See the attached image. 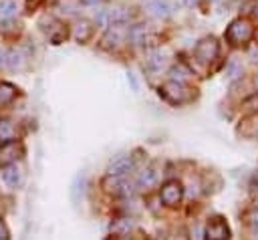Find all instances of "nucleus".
<instances>
[{"mask_svg":"<svg viewBox=\"0 0 258 240\" xmlns=\"http://www.w3.org/2000/svg\"><path fill=\"white\" fill-rule=\"evenodd\" d=\"M252 34H254V32H252V26H250V22L244 20V18L234 20V22L228 26V30H226V38H228V42L234 44V46L246 44V42L252 38Z\"/></svg>","mask_w":258,"mask_h":240,"instance_id":"f03ea898","label":"nucleus"},{"mask_svg":"<svg viewBox=\"0 0 258 240\" xmlns=\"http://www.w3.org/2000/svg\"><path fill=\"white\" fill-rule=\"evenodd\" d=\"M14 10H16V4H14L12 0L0 2V16H2V18H10V16L14 14Z\"/></svg>","mask_w":258,"mask_h":240,"instance_id":"aec40b11","label":"nucleus"},{"mask_svg":"<svg viewBox=\"0 0 258 240\" xmlns=\"http://www.w3.org/2000/svg\"><path fill=\"white\" fill-rule=\"evenodd\" d=\"M133 169V159L129 155H121L109 165V175H125Z\"/></svg>","mask_w":258,"mask_h":240,"instance_id":"0eeeda50","label":"nucleus"},{"mask_svg":"<svg viewBox=\"0 0 258 240\" xmlns=\"http://www.w3.org/2000/svg\"><path fill=\"white\" fill-rule=\"evenodd\" d=\"M81 2H83V4H97L99 0H81Z\"/></svg>","mask_w":258,"mask_h":240,"instance_id":"bb28decb","label":"nucleus"},{"mask_svg":"<svg viewBox=\"0 0 258 240\" xmlns=\"http://www.w3.org/2000/svg\"><path fill=\"white\" fill-rule=\"evenodd\" d=\"M2 177H4L6 186H10V188H18L22 182V173L16 165H6V169L2 171Z\"/></svg>","mask_w":258,"mask_h":240,"instance_id":"9b49d317","label":"nucleus"},{"mask_svg":"<svg viewBox=\"0 0 258 240\" xmlns=\"http://www.w3.org/2000/svg\"><path fill=\"white\" fill-rule=\"evenodd\" d=\"M0 240H8V228L2 220H0Z\"/></svg>","mask_w":258,"mask_h":240,"instance_id":"b1692460","label":"nucleus"},{"mask_svg":"<svg viewBox=\"0 0 258 240\" xmlns=\"http://www.w3.org/2000/svg\"><path fill=\"white\" fill-rule=\"evenodd\" d=\"M254 36H256V42H258V32H256V34H254Z\"/></svg>","mask_w":258,"mask_h":240,"instance_id":"c85d7f7f","label":"nucleus"},{"mask_svg":"<svg viewBox=\"0 0 258 240\" xmlns=\"http://www.w3.org/2000/svg\"><path fill=\"white\" fill-rule=\"evenodd\" d=\"M73 36H75V40H77V42L85 44V42L93 36V26H91V22H89V20H79V22L75 24Z\"/></svg>","mask_w":258,"mask_h":240,"instance_id":"1a4fd4ad","label":"nucleus"},{"mask_svg":"<svg viewBox=\"0 0 258 240\" xmlns=\"http://www.w3.org/2000/svg\"><path fill=\"white\" fill-rule=\"evenodd\" d=\"M159 95H161L167 103H171V105H181V103H187V101L194 99L191 89H187V87H185L183 83H179V81H169V83L161 85V87H159Z\"/></svg>","mask_w":258,"mask_h":240,"instance_id":"f257e3e1","label":"nucleus"},{"mask_svg":"<svg viewBox=\"0 0 258 240\" xmlns=\"http://www.w3.org/2000/svg\"><path fill=\"white\" fill-rule=\"evenodd\" d=\"M24 153V147L20 141L16 139H8L0 145V167H6V165H12L20 159V155Z\"/></svg>","mask_w":258,"mask_h":240,"instance_id":"20e7f679","label":"nucleus"},{"mask_svg":"<svg viewBox=\"0 0 258 240\" xmlns=\"http://www.w3.org/2000/svg\"><path fill=\"white\" fill-rule=\"evenodd\" d=\"M153 182H155L153 169H143V171L139 173V177H137V184H139L141 188H147V186H151Z\"/></svg>","mask_w":258,"mask_h":240,"instance_id":"6ab92c4d","label":"nucleus"},{"mask_svg":"<svg viewBox=\"0 0 258 240\" xmlns=\"http://www.w3.org/2000/svg\"><path fill=\"white\" fill-rule=\"evenodd\" d=\"M14 95H16V89H14L12 85H8V83H0V105L10 103V101L14 99Z\"/></svg>","mask_w":258,"mask_h":240,"instance_id":"2eb2a0df","label":"nucleus"},{"mask_svg":"<svg viewBox=\"0 0 258 240\" xmlns=\"http://www.w3.org/2000/svg\"><path fill=\"white\" fill-rule=\"evenodd\" d=\"M244 109L256 111V109H258V95H254V97H250L248 101H244Z\"/></svg>","mask_w":258,"mask_h":240,"instance_id":"5701e85b","label":"nucleus"},{"mask_svg":"<svg viewBox=\"0 0 258 240\" xmlns=\"http://www.w3.org/2000/svg\"><path fill=\"white\" fill-rule=\"evenodd\" d=\"M163 54H161V50H157V52H151V56H149V61H147V65L151 67V69H159L161 65H163Z\"/></svg>","mask_w":258,"mask_h":240,"instance_id":"4be33fe9","label":"nucleus"},{"mask_svg":"<svg viewBox=\"0 0 258 240\" xmlns=\"http://www.w3.org/2000/svg\"><path fill=\"white\" fill-rule=\"evenodd\" d=\"M119 44H121V32H119V28L109 30V32L103 36V42H101L103 48H117Z\"/></svg>","mask_w":258,"mask_h":240,"instance_id":"ddd939ff","label":"nucleus"},{"mask_svg":"<svg viewBox=\"0 0 258 240\" xmlns=\"http://www.w3.org/2000/svg\"><path fill=\"white\" fill-rule=\"evenodd\" d=\"M147 4V10L153 14V16H157V18H167L169 16V4H167V0H147L145 2Z\"/></svg>","mask_w":258,"mask_h":240,"instance_id":"9d476101","label":"nucleus"},{"mask_svg":"<svg viewBox=\"0 0 258 240\" xmlns=\"http://www.w3.org/2000/svg\"><path fill=\"white\" fill-rule=\"evenodd\" d=\"M105 188L107 192H113V194H131V186H127V182L123 179V175H109V179L105 182Z\"/></svg>","mask_w":258,"mask_h":240,"instance_id":"6e6552de","label":"nucleus"},{"mask_svg":"<svg viewBox=\"0 0 258 240\" xmlns=\"http://www.w3.org/2000/svg\"><path fill=\"white\" fill-rule=\"evenodd\" d=\"M187 75H189V73H187V69H185V67H181V65H175V67H171V71H169L171 81H179V83H183Z\"/></svg>","mask_w":258,"mask_h":240,"instance_id":"a211bd4d","label":"nucleus"},{"mask_svg":"<svg viewBox=\"0 0 258 240\" xmlns=\"http://www.w3.org/2000/svg\"><path fill=\"white\" fill-rule=\"evenodd\" d=\"M226 75H228V79H236V77H240V75H242V67H240V63H238V61H230V63H228V69H226Z\"/></svg>","mask_w":258,"mask_h":240,"instance_id":"412c9836","label":"nucleus"},{"mask_svg":"<svg viewBox=\"0 0 258 240\" xmlns=\"http://www.w3.org/2000/svg\"><path fill=\"white\" fill-rule=\"evenodd\" d=\"M20 30H22V24L14 18H4L0 22V34L2 36H16Z\"/></svg>","mask_w":258,"mask_h":240,"instance_id":"f8f14e48","label":"nucleus"},{"mask_svg":"<svg viewBox=\"0 0 258 240\" xmlns=\"http://www.w3.org/2000/svg\"><path fill=\"white\" fill-rule=\"evenodd\" d=\"M129 38H131L133 44H145V40H147V30H145V26H133L131 32H129Z\"/></svg>","mask_w":258,"mask_h":240,"instance_id":"4468645a","label":"nucleus"},{"mask_svg":"<svg viewBox=\"0 0 258 240\" xmlns=\"http://www.w3.org/2000/svg\"><path fill=\"white\" fill-rule=\"evenodd\" d=\"M230 230L222 218H212L206 226V240H228Z\"/></svg>","mask_w":258,"mask_h":240,"instance_id":"423d86ee","label":"nucleus"},{"mask_svg":"<svg viewBox=\"0 0 258 240\" xmlns=\"http://www.w3.org/2000/svg\"><path fill=\"white\" fill-rule=\"evenodd\" d=\"M250 224H252V228L258 230V210H254V212L250 214Z\"/></svg>","mask_w":258,"mask_h":240,"instance_id":"393cba45","label":"nucleus"},{"mask_svg":"<svg viewBox=\"0 0 258 240\" xmlns=\"http://www.w3.org/2000/svg\"><path fill=\"white\" fill-rule=\"evenodd\" d=\"M254 18H256V20H258V6H256V8H254Z\"/></svg>","mask_w":258,"mask_h":240,"instance_id":"cd10ccee","label":"nucleus"},{"mask_svg":"<svg viewBox=\"0 0 258 240\" xmlns=\"http://www.w3.org/2000/svg\"><path fill=\"white\" fill-rule=\"evenodd\" d=\"M181 196H183V188L177 179H169L161 186L159 190V198L165 206H177L181 202Z\"/></svg>","mask_w":258,"mask_h":240,"instance_id":"39448f33","label":"nucleus"},{"mask_svg":"<svg viewBox=\"0 0 258 240\" xmlns=\"http://www.w3.org/2000/svg\"><path fill=\"white\" fill-rule=\"evenodd\" d=\"M0 139L2 141L14 139V125L10 121H0Z\"/></svg>","mask_w":258,"mask_h":240,"instance_id":"f3484780","label":"nucleus"},{"mask_svg":"<svg viewBox=\"0 0 258 240\" xmlns=\"http://www.w3.org/2000/svg\"><path fill=\"white\" fill-rule=\"evenodd\" d=\"M218 52H220V44L214 36H206L196 44V58L204 65H210L212 61H216Z\"/></svg>","mask_w":258,"mask_h":240,"instance_id":"7ed1b4c3","label":"nucleus"},{"mask_svg":"<svg viewBox=\"0 0 258 240\" xmlns=\"http://www.w3.org/2000/svg\"><path fill=\"white\" fill-rule=\"evenodd\" d=\"M6 58H8V50L0 48V67H4V65H6Z\"/></svg>","mask_w":258,"mask_h":240,"instance_id":"a878e982","label":"nucleus"},{"mask_svg":"<svg viewBox=\"0 0 258 240\" xmlns=\"http://www.w3.org/2000/svg\"><path fill=\"white\" fill-rule=\"evenodd\" d=\"M6 65L12 67V69H20L24 65V54L20 50H10L8 52V58H6Z\"/></svg>","mask_w":258,"mask_h":240,"instance_id":"dca6fc26","label":"nucleus"}]
</instances>
